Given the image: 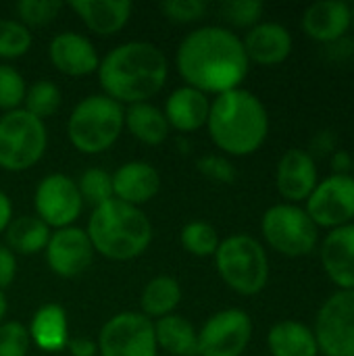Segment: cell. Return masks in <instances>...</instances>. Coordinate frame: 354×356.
I'll list each match as a JSON object with an SVG mask.
<instances>
[{
  "mask_svg": "<svg viewBox=\"0 0 354 356\" xmlns=\"http://www.w3.org/2000/svg\"><path fill=\"white\" fill-rule=\"evenodd\" d=\"M175 65L186 86L207 96L240 88L250 69L242 38L221 25L190 31L177 46Z\"/></svg>",
  "mask_w": 354,
  "mask_h": 356,
  "instance_id": "1",
  "label": "cell"
},
{
  "mask_svg": "<svg viewBox=\"0 0 354 356\" xmlns=\"http://www.w3.org/2000/svg\"><path fill=\"white\" fill-rule=\"evenodd\" d=\"M102 94L123 104L148 102L167 83L165 52L150 42H125L113 48L98 65Z\"/></svg>",
  "mask_w": 354,
  "mask_h": 356,
  "instance_id": "2",
  "label": "cell"
},
{
  "mask_svg": "<svg viewBox=\"0 0 354 356\" xmlns=\"http://www.w3.org/2000/svg\"><path fill=\"white\" fill-rule=\"evenodd\" d=\"M207 129L213 144L225 154L248 156L269 136V113L257 94L236 88L211 100Z\"/></svg>",
  "mask_w": 354,
  "mask_h": 356,
  "instance_id": "3",
  "label": "cell"
},
{
  "mask_svg": "<svg viewBox=\"0 0 354 356\" xmlns=\"http://www.w3.org/2000/svg\"><path fill=\"white\" fill-rule=\"evenodd\" d=\"M86 234L104 259L131 261L150 246L152 223L142 209L113 198L92 211Z\"/></svg>",
  "mask_w": 354,
  "mask_h": 356,
  "instance_id": "4",
  "label": "cell"
},
{
  "mask_svg": "<svg viewBox=\"0 0 354 356\" xmlns=\"http://www.w3.org/2000/svg\"><path fill=\"white\" fill-rule=\"evenodd\" d=\"M125 127V108L104 94L86 96L75 104L67 121V134L75 150L100 154L108 150Z\"/></svg>",
  "mask_w": 354,
  "mask_h": 356,
  "instance_id": "5",
  "label": "cell"
},
{
  "mask_svg": "<svg viewBox=\"0 0 354 356\" xmlns=\"http://www.w3.org/2000/svg\"><path fill=\"white\" fill-rule=\"evenodd\" d=\"M215 265L225 286L240 296H255L269 282L267 250L248 234H234L221 240L215 252Z\"/></svg>",
  "mask_w": 354,
  "mask_h": 356,
  "instance_id": "6",
  "label": "cell"
},
{
  "mask_svg": "<svg viewBox=\"0 0 354 356\" xmlns=\"http://www.w3.org/2000/svg\"><path fill=\"white\" fill-rule=\"evenodd\" d=\"M261 234L271 250L288 259L307 257L319 244V227L305 207L290 202H277L263 213Z\"/></svg>",
  "mask_w": 354,
  "mask_h": 356,
  "instance_id": "7",
  "label": "cell"
},
{
  "mask_svg": "<svg viewBox=\"0 0 354 356\" xmlns=\"http://www.w3.org/2000/svg\"><path fill=\"white\" fill-rule=\"evenodd\" d=\"M48 131L42 119L25 108L4 113L0 117V169L19 173L31 169L44 156Z\"/></svg>",
  "mask_w": 354,
  "mask_h": 356,
  "instance_id": "8",
  "label": "cell"
},
{
  "mask_svg": "<svg viewBox=\"0 0 354 356\" xmlns=\"http://www.w3.org/2000/svg\"><path fill=\"white\" fill-rule=\"evenodd\" d=\"M313 332L319 355L354 356V290H336L323 300Z\"/></svg>",
  "mask_w": 354,
  "mask_h": 356,
  "instance_id": "9",
  "label": "cell"
},
{
  "mask_svg": "<svg viewBox=\"0 0 354 356\" xmlns=\"http://www.w3.org/2000/svg\"><path fill=\"white\" fill-rule=\"evenodd\" d=\"M100 356H156L154 321L136 311L111 317L98 334Z\"/></svg>",
  "mask_w": 354,
  "mask_h": 356,
  "instance_id": "10",
  "label": "cell"
},
{
  "mask_svg": "<svg viewBox=\"0 0 354 356\" xmlns=\"http://www.w3.org/2000/svg\"><path fill=\"white\" fill-rule=\"evenodd\" d=\"M305 211L321 229H336L354 223V177L328 175L319 179L311 196L305 200Z\"/></svg>",
  "mask_w": 354,
  "mask_h": 356,
  "instance_id": "11",
  "label": "cell"
},
{
  "mask_svg": "<svg viewBox=\"0 0 354 356\" xmlns=\"http://www.w3.org/2000/svg\"><path fill=\"white\" fill-rule=\"evenodd\" d=\"M252 340V319L242 309H225L198 332V356H242Z\"/></svg>",
  "mask_w": 354,
  "mask_h": 356,
  "instance_id": "12",
  "label": "cell"
},
{
  "mask_svg": "<svg viewBox=\"0 0 354 356\" xmlns=\"http://www.w3.org/2000/svg\"><path fill=\"white\" fill-rule=\"evenodd\" d=\"M33 207L35 217L42 219L50 229H63L71 227L79 219L83 200L77 190V181L63 173H50L38 184Z\"/></svg>",
  "mask_w": 354,
  "mask_h": 356,
  "instance_id": "13",
  "label": "cell"
},
{
  "mask_svg": "<svg viewBox=\"0 0 354 356\" xmlns=\"http://www.w3.org/2000/svg\"><path fill=\"white\" fill-rule=\"evenodd\" d=\"M46 263L52 273L58 277H77L81 275L94 259V246L81 227H63L54 229L46 246Z\"/></svg>",
  "mask_w": 354,
  "mask_h": 356,
  "instance_id": "14",
  "label": "cell"
},
{
  "mask_svg": "<svg viewBox=\"0 0 354 356\" xmlns=\"http://www.w3.org/2000/svg\"><path fill=\"white\" fill-rule=\"evenodd\" d=\"M317 184H319V173H317L315 156L311 152L300 148H290L282 154L275 169V188L286 202L290 204L305 202Z\"/></svg>",
  "mask_w": 354,
  "mask_h": 356,
  "instance_id": "15",
  "label": "cell"
},
{
  "mask_svg": "<svg viewBox=\"0 0 354 356\" xmlns=\"http://www.w3.org/2000/svg\"><path fill=\"white\" fill-rule=\"evenodd\" d=\"M300 27L307 38L334 46L346 38L353 27V6L342 0H319L305 8Z\"/></svg>",
  "mask_w": 354,
  "mask_h": 356,
  "instance_id": "16",
  "label": "cell"
},
{
  "mask_svg": "<svg viewBox=\"0 0 354 356\" xmlns=\"http://www.w3.org/2000/svg\"><path fill=\"white\" fill-rule=\"evenodd\" d=\"M319 261L338 290H354V223L328 232L319 244Z\"/></svg>",
  "mask_w": 354,
  "mask_h": 356,
  "instance_id": "17",
  "label": "cell"
},
{
  "mask_svg": "<svg viewBox=\"0 0 354 356\" xmlns=\"http://www.w3.org/2000/svg\"><path fill=\"white\" fill-rule=\"evenodd\" d=\"M244 52L250 63L263 67H275L288 60L294 48L292 33L286 25L275 21H261L242 38Z\"/></svg>",
  "mask_w": 354,
  "mask_h": 356,
  "instance_id": "18",
  "label": "cell"
},
{
  "mask_svg": "<svg viewBox=\"0 0 354 356\" xmlns=\"http://www.w3.org/2000/svg\"><path fill=\"white\" fill-rule=\"evenodd\" d=\"M48 56L56 71L69 77H83L98 71L100 56L90 38L77 31H63L52 38L48 46Z\"/></svg>",
  "mask_w": 354,
  "mask_h": 356,
  "instance_id": "19",
  "label": "cell"
},
{
  "mask_svg": "<svg viewBox=\"0 0 354 356\" xmlns=\"http://www.w3.org/2000/svg\"><path fill=\"white\" fill-rule=\"evenodd\" d=\"M161 190L159 171L146 161H129L113 173V194L131 207L150 202Z\"/></svg>",
  "mask_w": 354,
  "mask_h": 356,
  "instance_id": "20",
  "label": "cell"
},
{
  "mask_svg": "<svg viewBox=\"0 0 354 356\" xmlns=\"http://www.w3.org/2000/svg\"><path fill=\"white\" fill-rule=\"evenodd\" d=\"M209 111H211L209 96L190 86H182L173 90L163 108L169 127L182 134H192L204 127L209 121Z\"/></svg>",
  "mask_w": 354,
  "mask_h": 356,
  "instance_id": "21",
  "label": "cell"
},
{
  "mask_svg": "<svg viewBox=\"0 0 354 356\" xmlns=\"http://www.w3.org/2000/svg\"><path fill=\"white\" fill-rule=\"evenodd\" d=\"M69 6L90 31L104 38L119 33L127 25L134 10L129 0H73Z\"/></svg>",
  "mask_w": 354,
  "mask_h": 356,
  "instance_id": "22",
  "label": "cell"
},
{
  "mask_svg": "<svg viewBox=\"0 0 354 356\" xmlns=\"http://www.w3.org/2000/svg\"><path fill=\"white\" fill-rule=\"evenodd\" d=\"M31 344H35L44 353H61L69 342V319L61 305H44L40 307L31 323L27 327Z\"/></svg>",
  "mask_w": 354,
  "mask_h": 356,
  "instance_id": "23",
  "label": "cell"
},
{
  "mask_svg": "<svg viewBox=\"0 0 354 356\" xmlns=\"http://www.w3.org/2000/svg\"><path fill=\"white\" fill-rule=\"evenodd\" d=\"M267 348L271 356H319L313 327L294 319L277 321L269 330Z\"/></svg>",
  "mask_w": 354,
  "mask_h": 356,
  "instance_id": "24",
  "label": "cell"
},
{
  "mask_svg": "<svg viewBox=\"0 0 354 356\" xmlns=\"http://www.w3.org/2000/svg\"><path fill=\"white\" fill-rule=\"evenodd\" d=\"M156 346L171 356H198V332L182 315H167L154 321Z\"/></svg>",
  "mask_w": 354,
  "mask_h": 356,
  "instance_id": "25",
  "label": "cell"
},
{
  "mask_svg": "<svg viewBox=\"0 0 354 356\" xmlns=\"http://www.w3.org/2000/svg\"><path fill=\"white\" fill-rule=\"evenodd\" d=\"M4 236H6V248L10 252L21 257H31L46 250L52 232L35 215H21L8 223Z\"/></svg>",
  "mask_w": 354,
  "mask_h": 356,
  "instance_id": "26",
  "label": "cell"
},
{
  "mask_svg": "<svg viewBox=\"0 0 354 356\" xmlns=\"http://www.w3.org/2000/svg\"><path fill=\"white\" fill-rule=\"evenodd\" d=\"M125 127L146 146H159L169 138V123L165 113L150 102L129 104L125 108Z\"/></svg>",
  "mask_w": 354,
  "mask_h": 356,
  "instance_id": "27",
  "label": "cell"
},
{
  "mask_svg": "<svg viewBox=\"0 0 354 356\" xmlns=\"http://www.w3.org/2000/svg\"><path fill=\"white\" fill-rule=\"evenodd\" d=\"M182 300V286L171 275H159L150 280L142 292V315L148 319H161L175 311Z\"/></svg>",
  "mask_w": 354,
  "mask_h": 356,
  "instance_id": "28",
  "label": "cell"
},
{
  "mask_svg": "<svg viewBox=\"0 0 354 356\" xmlns=\"http://www.w3.org/2000/svg\"><path fill=\"white\" fill-rule=\"evenodd\" d=\"M179 242H182L184 250L190 252L192 257L209 259V257H215V252L221 244V238H219V232L211 223L190 221L182 227Z\"/></svg>",
  "mask_w": 354,
  "mask_h": 356,
  "instance_id": "29",
  "label": "cell"
},
{
  "mask_svg": "<svg viewBox=\"0 0 354 356\" xmlns=\"http://www.w3.org/2000/svg\"><path fill=\"white\" fill-rule=\"evenodd\" d=\"M61 102H63V94L58 90V86L50 79H40L27 88L21 108H25L29 115L44 121L58 111Z\"/></svg>",
  "mask_w": 354,
  "mask_h": 356,
  "instance_id": "30",
  "label": "cell"
},
{
  "mask_svg": "<svg viewBox=\"0 0 354 356\" xmlns=\"http://www.w3.org/2000/svg\"><path fill=\"white\" fill-rule=\"evenodd\" d=\"M77 190L81 194L83 204H90L92 209L108 202L115 198L113 194V175L104 169L92 167L88 171L81 173L79 181H77Z\"/></svg>",
  "mask_w": 354,
  "mask_h": 356,
  "instance_id": "31",
  "label": "cell"
},
{
  "mask_svg": "<svg viewBox=\"0 0 354 356\" xmlns=\"http://www.w3.org/2000/svg\"><path fill=\"white\" fill-rule=\"evenodd\" d=\"M33 35L17 19H0V58L13 60L25 56L31 48Z\"/></svg>",
  "mask_w": 354,
  "mask_h": 356,
  "instance_id": "32",
  "label": "cell"
},
{
  "mask_svg": "<svg viewBox=\"0 0 354 356\" xmlns=\"http://www.w3.org/2000/svg\"><path fill=\"white\" fill-rule=\"evenodd\" d=\"M63 2L58 0H19L15 4V10L19 15V23H23L27 29L31 27H44L56 19L61 13Z\"/></svg>",
  "mask_w": 354,
  "mask_h": 356,
  "instance_id": "33",
  "label": "cell"
},
{
  "mask_svg": "<svg viewBox=\"0 0 354 356\" xmlns=\"http://www.w3.org/2000/svg\"><path fill=\"white\" fill-rule=\"evenodd\" d=\"M25 92L27 86L23 75L10 65H0V111L10 113L21 108Z\"/></svg>",
  "mask_w": 354,
  "mask_h": 356,
  "instance_id": "34",
  "label": "cell"
},
{
  "mask_svg": "<svg viewBox=\"0 0 354 356\" xmlns=\"http://www.w3.org/2000/svg\"><path fill=\"white\" fill-rule=\"evenodd\" d=\"M223 19L234 27H255L261 23L265 4L261 0H227L219 6Z\"/></svg>",
  "mask_w": 354,
  "mask_h": 356,
  "instance_id": "35",
  "label": "cell"
},
{
  "mask_svg": "<svg viewBox=\"0 0 354 356\" xmlns=\"http://www.w3.org/2000/svg\"><path fill=\"white\" fill-rule=\"evenodd\" d=\"M31 346L29 332L19 321L0 323V356H27Z\"/></svg>",
  "mask_w": 354,
  "mask_h": 356,
  "instance_id": "36",
  "label": "cell"
},
{
  "mask_svg": "<svg viewBox=\"0 0 354 356\" xmlns=\"http://www.w3.org/2000/svg\"><path fill=\"white\" fill-rule=\"evenodd\" d=\"M161 10L169 21L194 23L207 15L209 4L204 0H165L161 2Z\"/></svg>",
  "mask_w": 354,
  "mask_h": 356,
  "instance_id": "37",
  "label": "cell"
},
{
  "mask_svg": "<svg viewBox=\"0 0 354 356\" xmlns=\"http://www.w3.org/2000/svg\"><path fill=\"white\" fill-rule=\"evenodd\" d=\"M196 167L204 177H209V179H213L217 184H227L230 186V184H234L238 179V171H236L234 163L230 159L221 156V154H207V156L198 159Z\"/></svg>",
  "mask_w": 354,
  "mask_h": 356,
  "instance_id": "38",
  "label": "cell"
},
{
  "mask_svg": "<svg viewBox=\"0 0 354 356\" xmlns=\"http://www.w3.org/2000/svg\"><path fill=\"white\" fill-rule=\"evenodd\" d=\"M17 277V254L0 244V290L8 288Z\"/></svg>",
  "mask_w": 354,
  "mask_h": 356,
  "instance_id": "39",
  "label": "cell"
},
{
  "mask_svg": "<svg viewBox=\"0 0 354 356\" xmlns=\"http://www.w3.org/2000/svg\"><path fill=\"white\" fill-rule=\"evenodd\" d=\"M330 165H332L334 175H351L353 173V152L334 150L330 156Z\"/></svg>",
  "mask_w": 354,
  "mask_h": 356,
  "instance_id": "40",
  "label": "cell"
},
{
  "mask_svg": "<svg viewBox=\"0 0 354 356\" xmlns=\"http://www.w3.org/2000/svg\"><path fill=\"white\" fill-rule=\"evenodd\" d=\"M67 350L71 356H96L98 355V344L88 340V338H69Z\"/></svg>",
  "mask_w": 354,
  "mask_h": 356,
  "instance_id": "41",
  "label": "cell"
},
{
  "mask_svg": "<svg viewBox=\"0 0 354 356\" xmlns=\"http://www.w3.org/2000/svg\"><path fill=\"white\" fill-rule=\"evenodd\" d=\"M10 221H13V202H10V198L0 190V234L8 227Z\"/></svg>",
  "mask_w": 354,
  "mask_h": 356,
  "instance_id": "42",
  "label": "cell"
},
{
  "mask_svg": "<svg viewBox=\"0 0 354 356\" xmlns=\"http://www.w3.org/2000/svg\"><path fill=\"white\" fill-rule=\"evenodd\" d=\"M6 309H8V302H6L4 292L0 290V323H2V319H4V315H6Z\"/></svg>",
  "mask_w": 354,
  "mask_h": 356,
  "instance_id": "43",
  "label": "cell"
},
{
  "mask_svg": "<svg viewBox=\"0 0 354 356\" xmlns=\"http://www.w3.org/2000/svg\"><path fill=\"white\" fill-rule=\"evenodd\" d=\"M351 6H353V27H351V29L354 31V4H351Z\"/></svg>",
  "mask_w": 354,
  "mask_h": 356,
  "instance_id": "44",
  "label": "cell"
},
{
  "mask_svg": "<svg viewBox=\"0 0 354 356\" xmlns=\"http://www.w3.org/2000/svg\"><path fill=\"white\" fill-rule=\"evenodd\" d=\"M351 175L354 177V152H353V173H351Z\"/></svg>",
  "mask_w": 354,
  "mask_h": 356,
  "instance_id": "45",
  "label": "cell"
}]
</instances>
